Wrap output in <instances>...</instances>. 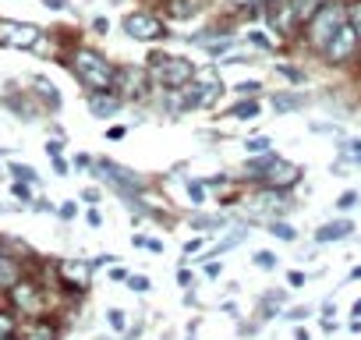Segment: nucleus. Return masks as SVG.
I'll use <instances>...</instances> for the list:
<instances>
[{
  "label": "nucleus",
  "instance_id": "a211bd4d",
  "mask_svg": "<svg viewBox=\"0 0 361 340\" xmlns=\"http://www.w3.org/2000/svg\"><path fill=\"white\" fill-rule=\"evenodd\" d=\"M231 114H234L238 121H252V117H259V103H255V99H248V103H238Z\"/></svg>",
  "mask_w": 361,
  "mask_h": 340
},
{
  "label": "nucleus",
  "instance_id": "4be33fe9",
  "mask_svg": "<svg viewBox=\"0 0 361 340\" xmlns=\"http://www.w3.org/2000/svg\"><path fill=\"white\" fill-rule=\"evenodd\" d=\"M269 234H273V238L290 241V238H294V227H287V224H269Z\"/></svg>",
  "mask_w": 361,
  "mask_h": 340
},
{
  "label": "nucleus",
  "instance_id": "0eeeda50",
  "mask_svg": "<svg viewBox=\"0 0 361 340\" xmlns=\"http://www.w3.org/2000/svg\"><path fill=\"white\" fill-rule=\"evenodd\" d=\"M354 50H357V32H354V25L347 22V25L329 40V47H326L322 54H326L333 64H343V61H350V57H354Z\"/></svg>",
  "mask_w": 361,
  "mask_h": 340
},
{
  "label": "nucleus",
  "instance_id": "ea45409f",
  "mask_svg": "<svg viewBox=\"0 0 361 340\" xmlns=\"http://www.w3.org/2000/svg\"><path fill=\"white\" fill-rule=\"evenodd\" d=\"M298 340H308V333H298Z\"/></svg>",
  "mask_w": 361,
  "mask_h": 340
},
{
  "label": "nucleus",
  "instance_id": "393cba45",
  "mask_svg": "<svg viewBox=\"0 0 361 340\" xmlns=\"http://www.w3.org/2000/svg\"><path fill=\"white\" fill-rule=\"evenodd\" d=\"M11 329H15V319H11L8 312H0V340L11 336Z\"/></svg>",
  "mask_w": 361,
  "mask_h": 340
},
{
  "label": "nucleus",
  "instance_id": "e433bc0d",
  "mask_svg": "<svg viewBox=\"0 0 361 340\" xmlns=\"http://www.w3.org/2000/svg\"><path fill=\"white\" fill-rule=\"evenodd\" d=\"M47 8H54V11H57V8H64V0H47Z\"/></svg>",
  "mask_w": 361,
  "mask_h": 340
},
{
  "label": "nucleus",
  "instance_id": "f03ea898",
  "mask_svg": "<svg viewBox=\"0 0 361 340\" xmlns=\"http://www.w3.org/2000/svg\"><path fill=\"white\" fill-rule=\"evenodd\" d=\"M347 25V8L336 4V0H326V4L308 18V47L312 50H326L329 40Z\"/></svg>",
  "mask_w": 361,
  "mask_h": 340
},
{
  "label": "nucleus",
  "instance_id": "2f4dec72",
  "mask_svg": "<svg viewBox=\"0 0 361 340\" xmlns=\"http://www.w3.org/2000/svg\"><path fill=\"white\" fill-rule=\"evenodd\" d=\"M238 8H252V4H273V0H234Z\"/></svg>",
  "mask_w": 361,
  "mask_h": 340
},
{
  "label": "nucleus",
  "instance_id": "20e7f679",
  "mask_svg": "<svg viewBox=\"0 0 361 340\" xmlns=\"http://www.w3.org/2000/svg\"><path fill=\"white\" fill-rule=\"evenodd\" d=\"M39 25H29V22H8L0 18V47H11V50H29L39 43Z\"/></svg>",
  "mask_w": 361,
  "mask_h": 340
},
{
  "label": "nucleus",
  "instance_id": "c85d7f7f",
  "mask_svg": "<svg viewBox=\"0 0 361 340\" xmlns=\"http://www.w3.org/2000/svg\"><path fill=\"white\" fill-rule=\"evenodd\" d=\"M110 326H114V329H124V315H121L117 308L110 312Z\"/></svg>",
  "mask_w": 361,
  "mask_h": 340
},
{
  "label": "nucleus",
  "instance_id": "b1692460",
  "mask_svg": "<svg viewBox=\"0 0 361 340\" xmlns=\"http://www.w3.org/2000/svg\"><path fill=\"white\" fill-rule=\"evenodd\" d=\"M266 149H269V138H266V135L248 138V152H266Z\"/></svg>",
  "mask_w": 361,
  "mask_h": 340
},
{
  "label": "nucleus",
  "instance_id": "2eb2a0df",
  "mask_svg": "<svg viewBox=\"0 0 361 340\" xmlns=\"http://www.w3.org/2000/svg\"><path fill=\"white\" fill-rule=\"evenodd\" d=\"M202 8V0H170V18H192Z\"/></svg>",
  "mask_w": 361,
  "mask_h": 340
},
{
  "label": "nucleus",
  "instance_id": "72a5a7b5",
  "mask_svg": "<svg viewBox=\"0 0 361 340\" xmlns=\"http://www.w3.org/2000/svg\"><path fill=\"white\" fill-rule=\"evenodd\" d=\"M54 170H57V174L64 178V174H68V163H64V159H54Z\"/></svg>",
  "mask_w": 361,
  "mask_h": 340
},
{
  "label": "nucleus",
  "instance_id": "f8f14e48",
  "mask_svg": "<svg viewBox=\"0 0 361 340\" xmlns=\"http://www.w3.org/2000/svg\"><path fill=\"white\" fill-rule=\"evenodd\" d=\"M89 107H92V114H96V117H110V114H117V110H121V99H117V96H106V89H99V92H92Z\"/></svg>",
  "mask_w": 361,
  "mask_h": 340
},
{
  "label": "nucleus",
  "instance_id": "bb28decb",
  "mask_svg": "<svg viewBox=\"0 0 361 340\" xmlns=\"http://www.w3.org/2000/svg\"><path fill=\"white\" fill-rule=\"evenodd\" d=\"M188 199H192V202H202V199H206V195H202V185H188Z\"/></svg>",
  "mask_w": 361,
  "mask_h": 340
},
{
  "label": "nucleus",
  "instance_id": "f3484780",
  "mask_svg": "<svg viewBox=\"0 0 361 340\" xmlns=\"http://www.w3.org/2000/svg\"><path fill=\"white\" fill-rule=\"evenodd\" d=\"M322 4H326V0H294V15H298V22H308Z\"/></svg>",
  "mask_w": 361,
  "mask_h": 340
},
{
  "label": "nucleus",
  "instance_id": "a878e982",
  "mask_svg": "<svg viewBox=\"0 0 361 340\" xmlns=\"http://www.w3.org/2000/svg\"><path fill=\"white\" fill-rule=\"evenodd\" d=\"M128 287H131V291H149V280H145V277H131Z\"/></svg>",
  "mask_w": 361,
  "mask_h": 340
},
{
  "label": "nucleus",
  "instance_id": "ddd939ff",
  "mask_svg": "<svg viewBox=\"0 0 361 340\" xmlns=\"http://www.w3.org/2000/svg\"><path fill=\"white\" fill-rule=\"evenodd\" d=\"M18 280H22L18 262H15V259H8V255H0V291H11Z\"/></svg>",
  "mask_w": 361,
  "mask_h": 340
},
{
  "label": "nucleus",
  "instance_id": "6e6552de",
  "mask_svg": "<svg viewBox=\"0 0 361 340\" xmlns=\"http://www.w3.org/2000/svg\"><path fill=\"white\" fill-rule=\"evenodd\" d=\"M57 277L68 284V287H89V280H92V266L89 262H78V259H64L61 266H57Z\"/></svg>",
  "mask_w": 361,
  "mask_h": 340
},
{
  "label": "nucleus",
  "instance_id": "aec40b11",
  "mask_svg": "<svg viewBox=\"0 0 361 340\" xmlns=\"http://www.w3.org/2000/svg\"><path fill=\"white\" fill-rule=\"evenodd\" d=\"M11 174H15L18 181H25V185H32V181H36V174H32V170H29L25 163H15V166H11Z\"/></svg>",
  "mask_w": 361,
  "mask_h": 340
},
{
  "label": "nucleus",
  "instance_id": "dca6fc26",
  "mask_svg": "<svg viewBox=\"0 0 361 340\" xmlns=\"http://www.w3.org/2000/svg\"><path fill=\"white\" fill-rule=\"evenodd\" d=\"M350 231H354V227H350L347 220H340V224H329V227H319V234H315V238H319V241H336V238H347Z\"/></svg>",
  "mask_w": 361,
  "mask_h": 340
},
{
  "label": "nucleus",
  "instance_id": "7c9ffc66",
  "mask_svg": "<svg viewBox=\"0 0 361 340\" xmlns=\"http://www.w3.org/2000/svg\"><path fill=\"white\" fill-rule=\"evenodd\" d=\"M255 262H259V266H262V269H269V266H273V262H276V259H273V255H266V252H262V255H255Z\"/></svg>",
  "mask_w": 361,
  "mask_h": 340
},
{
  "label": "nucleus",
  "instance_id": "a19ab883",
  "mask_svg": "<svg viewBox=\"0 0 361 340\" xmlns=\"http://www.w3.org/2000/svg\"><path fill=\"white\" fill-rule=\"evenodd\" d=\"M4 340H15V336H4Z\"/></svg>",
  "mask_w": 361,
  "mask_h": 340
},
{
  "label": "nucleus",
  "instance_id": "f257e3e1",
  "mask_svg": "<svg viewBox=\"0 0 361 340\" xmlns=\"http://www.w3.org/2000/svg\"><path fill=\"white\" fill-rule=\"evenodd\" d=\"M149 78H152L159 89L177 92V89H185V85L195 78V68H192V61H185V57L152 54V57H149Z\"/></svg>",
  "mask_w": 361,
  "mask_h": 340
},
{
  "label": "nucleus",
  "instance_id": "f704fd0d",
  "mask_svg": "<svg viewBox=\"0 0 361 340\" xmlns=\"http://www.w3.org/2000/svg\"><path fill=\"white\" fill-rule=\"evenodd\" d=\"M85 202H92V206H96V202H99V192H96V188H89V192H85Z\"/></svg>",
  "mask_w": 361,
  "mask_h": 340
},
{
  "label": "nucleus",
  "instance_id": "6ab92c4d",
  "mask_svg": "<svg viewBox=\"0 0 361 340\" xmlns=\"http://www.w3.org/2000/svg\"><path fill=\"white\" fill-rule=\"evenodd\" d=\"M36 89L43 92V99H50V107H61V92H57L47 78H36Z\"/></svg>",
  "mask_w": 361,
  "mask_h": 340
},
{
  "label": "nucleus",
  "instance_id": "c756f323",
  "mask_svg": "<svg viewBox=\"0 0 361 340\" xmlns=\"http://www.w3.org/2000/svg\"><path fill=\"white\" fill-rule=\"evenodd\" d=\"M354 202H357V195H354V192H347V195H343V199H340V210H350V206H354Z\"/></svg>",
  "mask_w": 361,
  "mask_h": 340
},
{
  "label": "nucleus",
  "instance_id": "9d476101",
  "mask_svg": "<svg viewBox=\"0 0 361 340\" xmlns=\"http://www.w3.org/2000/svg\"><path fill=\"white\" fill-rule=\"evenodd\" d=\"M114 85H117L124 96H142V92H145V75L135 71V68H121V71L114 75Z\"/></svg>",
  "mask_w": 361,
  "mask_h": 340
},
{
  "label": "nucleus",
  "instance_id": "5701e85b",
  "mask_svg": "<svg viewBox=\"0 0 361 340\" xmlns=\"http://www.w3.org/2000/svg\"><path fill=\"white\" fill-rule=\"evenodd\" d=\"M29 340H57V329L54 326H36Z\"/></svg>",
  "mask_w": 361,
  "mask_h": 340
},
{
  "label": "nucleus",
  "instance_id": "473e14b6",
  "mask_svg": "<svg viewBox=\"0 0 361 340\" xmlns=\"http://www.w3.org/2000/svg\"><path fill=\"white\" fill-rule=\"evenodd\" d=\"M238 92H259V82H241Z\"/></svg>",
  "mask_w": 361,
  "mask_h": 340
},
{
  "label": "nucleus",
  "instance_id": "4c0bfd02",
  "mask_svg": "<svg viewBox=\"0 0 361 340\" xmlns=\"http://www.w3.org/2000/svg\"><path fill=\"white\" fill-rule=\"evenodd\" d=\"M350 152H354V156L361 159V142H350Z\"/></svg>",
  "mask_w": 361,
  "mask_h": 340
},
{
  "label": "nucleus",
  "instance_id": "1a4fd4ad",
  "mask_svg": "<svg viewBox=\"0 0 361 340\" xmlns=\"http://www.w3.org/2000/svg\"><path fill=\"white\" fill-rule=\"evenodd\" d=\"M11 298H15V305L22 308V312H43V301H39V291H36V284H29V280H18L15 287H11Z\"/></svg>",
  "mask_w": 361,
  "mask_h": 340
},
{
  "label": "nucleus",
  "instance_id": "58836bf2",
  "mask_svg": "<svg viewBox=\"0 0 361 340\" xmlns=\"http://www.w3.org/2000/svg\"><path fill=\"white\" fill-rule=\"evenodd\" d=\"M354 315H357V319H361V301H357V305H354Z\"/></svg>",
  "mask_w": 361,
  "mask_h": 340
},
{
  "label": "nucleus",
  "instance_id": "423d86ee",
  "mask_svg": "<svg viewBox=\"0 0 361 340\" xmlns=\"http://www.w3.org/2000/svg\"><path fill=\"white\" fill-rule=\"evenodd\" d=\"M124 32H128L131 40L152 43V40H159V36H163V22H159L156 15H149V11H135V15H128V18H124Z\"/></svg>",
  "mask_w": 361,
  "mask_h": 340
},
{
  "label": "nucleus",
  "instance_id": "9b49d317",
  "mask_svg": "<svg viewBox=\"0 0 361 340\" xmlns=\"http://www.w3.org/2000/svg\"><path fill=\"white\" fill-rule=\"evenodd\" d=\"M96 170H99V174H103V178H110V181H117L121 188H135V185H138V178H135V174H128V170H121V166H117L114 159H103V163H99Z\"/></svg>",
  "mask_w": 361,
  "mask_h": 340
},
{
  "label": "nucleus",
  "instance_id": "cd10ccee",
  "mask_svg": "<svg viewBox=\"0 0 361 340\" xmlns=\"http://www.w3.org/2000/svg\"><path fill=\"white\" fill-rule=\"evenodd\" d=\"M15 195H18L22 202H29V199H32V195H29V188H25V181H18V185H15Z\"/></svg>",
  "mask_w": 361,
  "mask_h": 340
},
{
  "label": "nucleus",
  "instance_id": "4468645a",
  "mask_svg": "<svg viewBox=\"0 0 361 340\" xmlns=\"http://www.w3.org/2000/svg\"><path fill=\"white\" fill-rule=\"evenodd\" d=\"M273 107H276L280 114H290V110L305 107V96H298V92H276V96H273Z\"/></svg>",
  "mask_w": 361,
  "mask_h": 340
},
{
  "label": "nucleus",
  "instance_id": "c9c22d12",
  "mask_svg": "<svg viewBox=\"0 0 361 340\" xmlns=\"http://www.w3.org/2000/svg\"><path fill=\"white\" fill-rule=\"evenodd\" d=\"M305 284V273H290V287H301Z\"/></svg>",
  "mask_w": 361,
  "mask_h": 340
},
{
  "label": "nucleus",
  "instance_id": "39448f33",
  "mask_svg": "<svg viewBox=\"0 0 361 340\" xmlns=\"http://www.w3.org/2000/svg\"><path fill=\"white\" fill-rule=\"evenodd\" d=\"M269 188H294L301 181V166L287 159H266V170L259 174Z\"/></svg>",
  "mask_w": 361,
  "mask_h": 340
},
{
  "label": "nucleus",
  "instance_id": "7ed1b4c3",
  "mask_svg": "<svg viewBox=\"0 0 361 340\" xmlns=\"http://www.w3.org/2000/svg\"><path fill=\"white\" fill-rule=\"evenodd\" d=\"M71 68H75L78 82H85L92 92H99V89H114V75H117V68H114L106 57H99L96 50H75Z\"/></svg>",
  "mask_w": 361,
  "mask_h": 340
},
{
  "label": "nucleus",
  "instance_id": "412c9836",
  "mask_svg": "<svg viewBox=\"0 0 361 340\" xmlns=\"http://www.w3.org/2000/svg\"><path fill=\"white\" fill-rule=\"evenodd\" d=\"M347 15H350V18H347V22H350V25H354V32H357V43H361V0H357V4H354V8H350V11H347Z\"/></svg>",
  "mask_w": 361,
  "mask_h": 340
}]
</instances>
